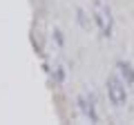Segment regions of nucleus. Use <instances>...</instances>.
Wrapping results in <instances>:
<instances>
[{
  "label": "nucleus",
  "mask_w": 134,
  "mask_h": 125,
  "mask_svg": "<svg viewBox=\"0 0 134 125\" xmlns=\"http://www.w3.org/2000/svg\"><path fill=\"white\" fill-rule=\"evenodd\" d=\"M92 14H94V22L98 27L100 36L110 38L112 31H114V18H112L110 7L103 2V0H94V7H92Z\"/></svg>",
  "instance_id": "1"
},
{
  "label": "nucleus",
  "mask_w": 134,
  "mask_h": 125,
  "mask_svg": "<svg viewBox=\"0 0 134 125\" xmlns=\"http://www.w3.org/2000/svg\"><path fill=\"white\" fill-rule=\"evenodd\" d=\"M107 98H110V103H112V105H116V107L125 105V101H127L125 83L119 81L116 76H110V78H107Z\"/></svg>",
  "instance_id": "2"
},
{
  "label": "nucleus",
  "mask_w": 134,
  "mask_h": 125,
  "mask_svg": "<svg viewBox=\"0 0 134 125\" xmlns=\"http://www.w3.org/2000/svg\"><path fill=\"white\" fill-rule=\"evenodd\" d=\"M78 107H81V112H83V114H85L90 121H94V123L98 121V116H96V110H94V101H92L90 96L81 94V96H78Z\"/></svg>",
  "instance_id": "3"
},
{
  "label": "nucleus",
  "mask_w": 134,
  "mask_h": 125,
  "mask_svg": "<svg viewBox=\"0 0 134 125\" xmlns=\"http://www.w3.org/2000/svg\"><path fill=\"white\" fill-rule=\"evenodd\" d=\"M116 67L121 69L125 83H130V85H132V83H134V67L130 65V62H125V60H119V65H116Z\"/></svg>",
  "instance_id": "4"
}]
</instances>
